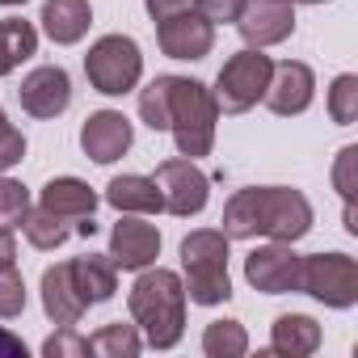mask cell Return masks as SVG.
Returning <instances> with one entry per match:
<instances>
[{
	"mask_svg": "<svg viewBox=\"0 0 358 358\" xmlns=\"http://www.w3.org/2000/svg\"><path fill=\"white\" fill-rule=\"evenodd\" d=\"M220 232L228 241L270 236V241L295 245L312 232V203L291 186H249L228 199Z\"/></svg>",
	"mask_w": 358,
	"mask_h": 358,
	"instance_id": "1",
	"label": "cell"
},
{
	"mask_svg": "<svg viewBox=\"0 0 358 358\" xmlns=\"http://www.w3.org/2000/svg\"><path fill=\"white\" fill-rule=\"evenodd\" d=\"M131 320L143 333V341L152 350H173L186 333V287L173 270H139L131 295H127Z\"/></svg>",
	"mask_w": 358,
	"mask_h": 358,
	"instance_id": "2",
	"label": "cell"
},
{
	"mask_svg": "<svg viewBox=\"0 0 358 358\" xmlns=\"http://www.w3.org/2000/svg\"><path fill=\"white\" fill-rule=\"evenodd\" d=\"M182 270H186V299L199 308H215L232 299L228 278V236L220 228H199L182 241Z\"/></svg>",
	"mask_w": 358,
	"mask_h": 358,
	"instance_id": "3",
	"label": "cell"
},
{
	"mask_svg": "<svg viewBox=\"0 0 358 358\" xmlns=\"http://www.w3.org/2000/svg\"><path fill=\"white\" fill-rule=\"evenodd\" d=\"M215 122H220V106L215 93L203 80L190 76H173V101H169V131L182 156L199 160L215 148Z\"/></svg>",
	"mask_w": 358,
	"mask_h": 358,
	"instance_id": "4",
	"label": "cell"
},
{
	"mask_svg": "<svg viewBox=\"0 0 358 358\" xmlns=\"http://www.w3.org/2000/svg\"><path fill=\"white\" fill-rule=\"evenodd\" d=\"M85 76L89 85L101 93V97H122L139 85L143 76V55H139V43L127 38V34H106L89 47L85 55Z\"/></svg>",
	"mask_w": 358,
	"mask_h": 358,
	"instance_id": "5",
	"label": "cell"
},
{
	"mask_svg": "<svg viewBox=\"0 0 358 358\" xmlns=\"http://www.w3.org/2000/svg\"><path fill=\"white\" fill-rule=\"evenodd\" d=\"M270 72H274V59H270L266 51H257V47L236 51V55L220 68L215 89H211L220 114H245V110H253V106L266 97Z\"/></svg>",
	"mask_w": 358,
	"mask_h": 358,
	"instance_id": "6",
	"label": "cell"
},
{
	"mask_svg": "<svg viewBox=\"0 0 358 358\" xmlns=\"http://www.w3.org/2000/svg\"><path fill=\"white\" fill-rule=\"evenodd\" d=\"M299 291H308L324 308L345 312L358 303V262L350 253H308L303 274H299Z\"/></svg>",
	"mask_w": 358,
	"mask_h": 358,
	"instance_id": "7",
	"label": "cell"
},
{
	"mask_svg": "<svg viewBox=\"0 0 358 358\" xmlns=\"http://www.w3.org/2000/svg\"><path fill=\"white\" fill-rule=\"evenodd\" d=\"M156 190H160V207L169 211V215H182V220H190V215H199L203 207H207V199H211V177L190 160V156H177V160H164V164H156Z\"/></svg>",
	"mask_w": 358,
	"mask_h": 358,
	"instance_id": "8",
	"label": "cell"
},
{
	"mask_svg": "<svg viewBox=\"0 0 358 358\" xmlns=\"http://www.w3.org/2000/svg\"><path fill=\"white\" fill-rule=\"evenodd\" d=\"M299 274H303V257L274 241V245H262L245 257V278L253 291L262 295H287V291H299Z\"/></svg>",
	"mask_w": 358,
	"mask_h": 358,
	"instance_id": "9",
	"label": "cell"
},
{
	"mask_svg": "<svg viewBox=\"0 0 358 358\" xmlns=\"http://www.w3.org/2000/svg\"><path fill=\"white\" fill-rule=\"evenodd\" d=\"M156 43L169 59H207L215 47V26L199 9H186L156 22Z\"/></svg>",
	"mask_w": 358,
	"mask_h": 358,
	"instance_id": "10",
	"label": "cell"
},
{
	"mask_svg": "<svg viewBox=\"0 0 358 358\" xmlns=\"http://www.w3.org/2000/svg\"><path fill=\"white\" fill-rule=\"evenodd\" d=\"M236 30L257 51L278 47V43H287L295 34V9H291V0H245V9L236 17Z\"/></svg>",
	"mask_w": 358,
	"mask_h": 358,
	"instance_id": "11",
	"label": "cell"
},
{
	"mask_svg": "<svg viewBox=\"0 0 358 358\" xmlns=\"http://www.w3.org/2000/svg\"><path fill=\"white\" fill-rule=\"evenodd\" d=\"M17 101H22V110L30 118H59L72 106V80H68V72L59 64H43L22 80Z\"/></svg>",
	"mask_w": 358,
	"mask_h": 358,
	"instance_id": "12",
	"label": "cell"
},
{
	"mask_svg": "<svg viewBox=\"0 0 358 358\" xmlns=\"http://www.w3.org/2000/svg\"><path fill=\"white\" fill-rule=\"evenodd\" d=\"M156 257H160V232H156V224H148L139 215H127V220H118L110 228V262L118 270H135L139 274V270L156 266Z\"/></svg>",
	"mask_w": 358,
	"mask_h": 358,
	"instance_id": "13",
	"label": "cell"
},
{
	"mask_svg": "<svg viewBox=\"0 0 358 358\" xmlns=\"http://www.w3.org/2000/svg\"><path fill=\"white\" fill-rule=\"evenodd\" d=\"M312 97H316V72H312L308 64H299V59L274 64L270 85H266V97H262L274 114H282V118L303 114V110L312 106Z\"/></svg>",
	"mask_w": 358,
	"mask_h": 358,
	"instance_id": "14",
	"label": "cell"
},
{
	"mask_svg": "<svg viewBox=\"0 0 358 358\" xmlns=\"http://www.w3.org/2000/svg\"><path fill=\"white\" fill-rule=\"evenodd\" d=\"M80 148L97 164H114L118 156H127V148H131V122H127V114L122 110H97V114H89L85 127H80Z\"/></svg>",
	"mask_w": 358,
	"mask_h": 358,
	"instance_id": "15",
	"label": "cell"
},
{
	"mask_svg": "<svg viewBox=\"0 0 358 358\" xmlns=\"http://www.w3.org/2000/svg\"><path fill=\"white\" fill-rule=\"evenodd\" d=\"M38 207H47L51 215H59V220H89L93 211H97V194H93V186L89 182H80V177H51V182L43 186V194H38Z\"/></svg>",
	"mask_w": 358,
	"mask_h": 358,
	"instance_id": "16",
	"label": "cell"
},
{
	"mask_svg": "<svg viewBox=\"0 0 358 358\" xmlns=\"http://www.w3.org/2000/svg\"><path fill=\"white\" fill-rule=\"evenodd\" d=\"M68 270H72V287H76V295L85 299V308L114 299V291H118V266L110 262V253L72 257Z\"/></svg>",
	"mask_w": 358,
	"mask_h": 358,
	"instance_id": "17",
	"label": "cell"
},
{
	"mask_svg": "<svg viewBox=\"0 0 358 358\" xmlns=\"http://www.w3.org/2000/svg\"><path fill=\"white\" fill-rule=\"evenodd\" d=\"M43 34L59 47H72L89 34L93 26V9L89 0H43Z\"/></svg>",
	"mask_w": 358,
	"mask_h": 358,
	"instance_id": "18",
	"label": "cell"
},
{
	"mask_svg": "<svg viewBox=\"0 0 358 358\" xmlns=\"http://www.w3.org/2000/svg\"><path fill=\"white\" fill-rule=\"evenodd\" d=\"M43 312H47L51 324H76V320L85 316V299H80L76 287H72L68 262L43 270Z\"/></svg>",
	"mask_w": 358,
	"mask_h": 358,
	"instance_id": "19",
	"label": "cell"
},
{
	"mask_svg": "<svg viewBox=\"0 0 358 358\" xmlns=\"http://www.w3.org/2000/svg\"><path fill=\"white\" fill-rule=\"evenodd\" d=\"M320 324L303 312H287L274 320V333H270V354H282V358H308L320 350Z\"/></svg>",
	"mask_w": 358,
	"mask_h": 358,
	"instance_id": "20",
	"label": "cell"
},
{
	"mask_svg": "<svg viewBox=\"0 0 358 358\" xmlns=\"http://www.w3.org/2000/svg\"><path fill=\"white\" fill-rule=\"evenodd\" d=\"M106 203L114 211H122V215H156V211H164L156 182H152V177H139V173L114 177V182L106 186Z\"/></svg>",
	"mask_w": 358,
	"mask_h": 358,
	"instance_id": "21",
	"label": "cell"
},
{
	"mask_svg": "<svg viewBox=\"0 0 358 358\" xmlns=\"http://www.w3.org/2000/svg\"><path fill=\"white\" fill-rule=\"evenodd\" d=\"M38 51V30L26 17H5L0 22V76H9L17 64H26Z\"/></svg>",
	"mask_w": 358,
	"mask_h": 358,
	"instance_id": "22",
	"label": "cell"
},
{
	"mask_svg": "<svg viewBox=\"0 0 358 358\" xmlns=\"http://www.w3.org/2000/svg\"><path fill=\"white\" fill-rule=\"evenodd\" d=\"M143 350V333L135 324H101L93 337H89V354H101V358H135Z\"/></svg>",
	"mask_w": 358,
	"mask_h": 358,
	"instance_id": "23",
	"label": "cell"
},
{
	"mask_svg": "<svg viewBox=\"0 0 358 358\" xmlns=\"http://www.w3.org/2000/svg\"><path fill=\"white\" fill-rule=\"evenodd\" d=\"M22 232H26V241H30L34 249H43V253L59 249V245H64V241L72 236L68 220L51 215L47 207H34V211H26V220H22Z\"/></svg>",
	"mask_w": 358,
	"mask_h": 358,
	"instance_id": "24",
	"label": "cell"
},
{
	"mask_svg": "<svg viewBox=\"0 0 358 358\" xmlns=\"http://www.w3.org/2000/svg\"><path fill=\"white\" fill-rule=\"evenodd\" d=\"M249 350V333L241 320H211L203 329V354L207 358H241Z\"/></svg>",
	"mask_w": 358,
	"mask_h": 358,
	"instance_id": "25",
	"label": "cell"
},
{
	"mask_svg": "<svg viewBox=\"0 0 358 358\" xmlns=\"http://www.w3.org/2000/svg\"><path fill=\"white\" fill-rule=\"evenodd\" d=\"M169 101H173V76H156L148 89H139V118L152 131H169Z\"/></svg>",
	"mask_w": 358,
	"mask_h": 358,
	"instance_id": "26",
	"label": "cell"
},
{
	"mask_svg": "<svg viewBox=\"0 0 358 358\" xmlns=\"http://www.w3.org/2000/svg\"><path fill=\"white\" fill-rule=\"evenodd\" d=\"M329 118L337 127H350L358 122V76L354 72H341L329 89Z\"/></svg>",
	"mask_w": 358,
	"mask_h": 358,
	"instance_id": "27",
	"label": "cell"
},
{
	"mask_svg": "<svg viewBox=\"0 0 358 358\" xmlns=\"http://www.w3.org/2000/svg\"><path fill=\"white\" fill-rule=\"evenodd\" d=\"M26 211H30V190L0 173V228H22Z\"/></svg>",
	"mask_w": 358,
	"mask_h": 358,
	"instance_id": "28",
	"label": "cell"
},
{
	"mask_svg": "<svg viewBox=\"0 0 358 358\" xmlns=\"http://www.w3.org/2000/svg\"><path fill=\"white\" fill-rule=\"evenodd\" d=\"M333 190L341 194V203H354L358 194V148L354 143H345L333 160Z\"/></svg>",
	"mask_w": 358,
	"mask_h": 358,
	"instance_id": "29",
	"label": "cell"
},
{
	"mask_svg": "<svg viewBox=\"0 0 358 358\" xmlns=\"http://www.w3.org/2000/svg\"><path fill=\"white\" fill-rule=\"evenodd\" d=\"M43 354H47V358H85V354H89V337H80L76 324H59V329L43 341Z\"/></svg>",
	"mask_w": 358,
	"mask_h": 358,
	"instance_id": "30",
	"label": "cell"
},
{
	"mask_svg": "<svg viewBox=\"0 0 358 358\" xmlns=\"http://www.w3.org/2000/svg\"><path fill=\"white\" fill-rule=\"evenodd\" d=\"M26 312V282L17 270H0V320H13Z\"/></svg>",
	"mask_w": 358,
	"mask_h": 358,
	"instance_id": "31",
	"label": "cell"
},
{
	"mask_svg": "<svg viewBox=\"0 0 358 358\" xmlns=\"http://www.w3.org/2000/svg\"><path fill=\"white\" fill-rule=\"evenodd\" d=\"M194 9H199L211 26H228V22H236V17H241L245 0H194Z\"/></svg>",
	"mask_w": 358,
	"mask_h": 358,
	"instance_id": "32",
	"label": "cell"
},
{
	"mask_svg": "<svg viewBox=\"0 0 358 358\" xmlns=\"http://www.w3.org/2000/svg\"><path fill=\"white\" fill-rule=\"evenodd\" d=\"M22 160H26V135L17 127H5L0 131V173H9Z\"/></svg>",
	"mask_w": 358,
	"mask_h": 358,
	"instance_id": "33",
	"label": "cell"
},
{
	"mask_svg": "<svg viewBox=\"0 0 358 358\" xmlns=\"http://www.w3.org/2000/svg\"><path fill=\"white\" fill-rule=\"evenodd\" d=\"M143 9H148L152 22H164V17H173V13L194 9V0H143Z\"/></svg>",
	"mask_w": 358,
	"mask_h": 358,
	"instance_id": "34",
	"label": "cell"
},
{
	"mask_svg": "<svg viewBox=\"0 0 358 358\" xmlns=\"http://www.w3.org/2000/svg\"><path fill=\"white\" fill-rule=\"evenodd\" d=\"M17 266V241L13 228H0V270H13Z\"/></svg>",
	"mask_w": 358,
	"mask_h": 358,
	"instance_id": "35",
	"label": "cell"
},
{
	"mask_svg": "<svg viewBox=\"0 0 358 358\" xmlns=\"http://www.w3.org/2000/svg\"><path fill=\"white\" fill-rule=\"evenodd\" d=\"M0 358H26V341L13 337L9 329H0Z\"/></svg>",
	"mask_w": 358,
	"mask_h": 358,
	"instance_id": "36",
	"label": "cell"
},
{
	"mask_svg": "<svg viewBox=\"0 0 358 358\" xmlns=\"http://www.w3.org/2000/svg\"><path fill=\"white\" fill-rule=\"evenodd\" d=\"M93 232H97V224H93V215H89V220H80V224H76V236H85V241H89V236H93Z\"/></svg>",
	"mask_w": 358,
	"mask_h": 358,
	"instance_id": "37",
	"label": "cell"
},
{
	"mask_svg": "<svg viewBox=\"0 0 358 358\" xmlns=\"http://www.w3.org/2000/svg\"><path fill=\"white\" fill-rule=\"evenodd\" d=\"M0 5H5V9H13V5H26V0H0Z\"/></svg>",
	"mask_w": 358,
	"mask_h": 358,
	"instance_id": "38",
	"label": "cell"
},
{
	"mask_svg": "<svg viewBox=\"0 0 358 358\" xmlns=\"http://www.w3.org/2000/svg\"><path fill=\"white\" fill-rule=\"evenodd\" d=\"M5 127H9V118H5V110H0V131H5Z\"/></svg>",
	"mask_w": 358,
	"mask_h": 358,
	"instance_id": "39",
	"label": "cell"
}]
</instances>
